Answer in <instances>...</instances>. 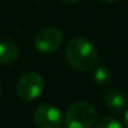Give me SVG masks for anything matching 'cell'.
Here are the masks:
<instances>
[{
    "instance_id": "cell-1",
    "label": "cell",
    "mask_w": 128,
    "mask_h": 128,
    "mask_svg": "<svg viewBox=\"0 0 128 128\" xmlns=\"http://www.w3.org/2000/svg\"><path fill=\"white\" fill-rule=\"evenodd\" d=\"M65 57L72 68L77 71H87L96 66L98 54L91 41L85 38H76L66 46Z\"/></svg>"
},
{
    "instance_id": "cell-2",
    "label": "cell",
    "mask_w": 128,
    "mask_h": 128,
    "mask_svg": "<svg viewBox=\"0 0 128 128\" xmlns=\"http://www.w3.org/2000/svg\"><path fill=\"white\" fill-rule=\"evenodd\" d=\"M97 120V111L90 102H76L65 114L66 128H92Z\"/></svg>"
},
{
    "instance_id": "cell-3",
    "label": "cell",
    "mask_w": 128,
    "mask_h": 128,
    "mask_svg": "<svg viewBox=\"0 0 128 128\" xmlns=\"http://www.w3.org/2000/svg\"><path fill=\"white\" fill-rule=\"evenodd\" d=\"M44 86L45 82L40 74L26 72L16 84V94L24 101H34L42 93Z\"/></svg>"
},
{
    "instance_id": "cell-4",
    "label": "cell",
    "mask_w": 128,
    "mask_h": 128,
    "mask_svg": "<svg viewBox=\"0 0 128 128\" xmlns=\"http://www.w3.org/2000/svg\"><path fill=\"white\" fill-rule=\"evenodd\" d=\"M34 123L38 128H61V112L52 104L42 103L34 111Z\"/></svg>"
},
{
    "instance_id": "cell-5",
    "label": "cell",
    "mask_w": 128,
    "mask_h": 128,
    "mask_svg": "<svg viewBox=\"0 0 128 128\" xmlns=\"http://www.w3.org/2000/svg\"><path fill=\"white\" fill-rule=\"evenodd\" d=\"M64 40L62 32L56 28H46L36 34L34 39V45L36 50L44 54H50L56 51Z\"/></svg>"
},
{
    "instance_id": "cell-6",
    "label": "cell",
    "mask_w": 128,
    "mask_h": 128,
    "mask_svg": "<svg viewBox=\"0 0 128 128\" xmlns=\"http://www.w3.org/2000/svg\"><path fill=\"white\" fill-rule=\"evenodd\" d=\"M104 102L106 104L116 113L123 111L127 106V97L120 90H108L104 93Z\"/></svg>"
},
{
    "instance_id": "cell-7",
    "label": "cell",
    "mask_w": 128,
    "mask_h": 128,
    "mask_svg": "<svg viewBox=\"0 0 128 128\" xmlns=\"http://www.w3.org/2000/svg\"><path fill=\"white\" fill-rule=\"evenodd\" d=\"M19 48L10 41H0V64L9 65L18 60Z\"/></svg>"
},
{
    "instance_id": "cell-8",
    "label": "cell",
    "mask_w": 128,
    "mask_h": 128,
    "mask_svg": "<svg viewBox=\"0 0 128 128\" xmlns=\"http://www.w3.org/2000/svg\"><path fill=\"white\" fill-rule=\"evenodd\" d=\"M93 81L100 86H104L107 84H110L111 71L103 65H100V66L94 67L93 68Z\"/></svg>"
},
{
    "instance_id": "cell-9",
    "label": "cell",
    "mask_w": 128,
    "mask_h": 128,
    "mask_svg": "<svg viewBox=\"0 0 128 128\" xmlns=\"http://www.w3.org/2000/svg\"><path fill=\"white\" fill-rule=\"evenodd\" d=\"M93 127L94 128H122V124L114 117H106V118H102L101 121H98L97 124L94 123Z\"/></svg>"
},
{
    "instance_id": "cell-10",
    "label": "cell",
    "mask_w": 128,
    "mask_h": 128,
    "mask_svg": "<svg viewBox=\"0 0 128 128\" xmlns=\"http://www.w3.org/2000/svg\"><path fill=\"white\" fill-rule=\"evenodd\" d=\"M124 127L128 128V110L126 111V113H124Z\"/></svg>"
},
{
    "instance_id": "cell-11",
    "label": "cell",
    "mask_w": 128,
    "mask_h": 128,
    "mask_svg": "<svg viewBox=\"0 0 128 128\" xmlns=\"http://www.w3.org/2000/svg\"><path fill=\"white\" fill-rule=\"evenodd\" d=\"M65 2H68V4H74V2H77V1H80V0H64Z\"/></svg>"
},
{
    "instance_id": "cell-12",
    "label": "cell",
    "mask_w": 128,
    "mask_h": 128,
    "mask_svg": "<svg viewBox=\"0 0 128 128\" xmlns=\"http://www.w3.org/2000/svg\"><path fill=\"white\" fill-rule=\"evenodd\" d=\"M103 1H106V2H116L118 0H103Z\"/></svg>"
},
{
    "instance_id": "cell-13",
    "label": "cell",
    "mask_w": 128,
    "mask_h": 128,
    "mask_svg": "<svg viewBox=\"0 0 128 128\" xmlns=\"http://www.w3.org/2000/svg\"><path fill=\"white\" fill-rule=\"evenodd\" d=\"M0 96H1V85H0Z\"/></svg>"
}]
</instances>
